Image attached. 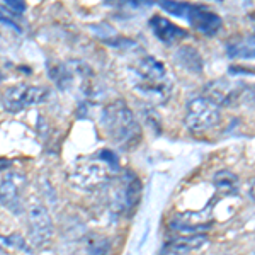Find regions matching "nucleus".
I'll list each match as a JSON object with an SVG mask.
<instances>
[{
    "mask_svg": "<svg viewBox=\"0 0 255 255\" xmlns=\"http://www.w3.org/2000/svg\"><path fill=\"white\" fill-rule=\"evenodd\" d=\"M101 125L113 145L125 151L136 148L141 141V126L125 101H114L106 106L101 116Z\"/></svg>",
    "mask_w": 255,
    "mask_h": 255,
    "instance_id": "nucleus-1",
    "label": "nucleus"
},
{
    "mask_svg": "<svg viewBox=\"0 0 255 255\" xmlns=\"http://www.w3.org/2000/svg\"><path fill=\"white\" fill-rule=\"evenodd\" d=\"M118 170V158L113 151L102 150L97 157L82 160L68 172L70 182L79 189L99 187L111 179V175Z\"/></svg>",
    "mask_w": 255,
    "mask_h": 255,
    "instance_id": "nucleus-2",
    "label": "nucleus"
},
{
    "mask_svg": "<svg viewBox=\"0 0 255 255\" xmlns=\"http://www.w3.org/2000/svg\"><path fill=\"white\" fill-rule=\"evenodd\" d=\"M136 89L145 96L158 97L165 101L172 90V82L167 75V68L153 56H145L138 61L136 68Z\"/></svg>",
    "mask_w": 255,
    "mask_h": 255,
    "instance_id": "nucleus-3",
    "label": "nucleus"
},
{
    "mask_svg": "<svg viewBox=\"0 0 255 255\" xmlns=\"http://www.w3.org/2000/svg\"><path fill=\"white\" fill-rule=\"evenodd\" d=\"M221 119L220 106L208 97H194L189 101L186 113V126L192 133H206L213 129Z\"/></svg>",
    "mask_w": 255,
    "mask_h": 255,
    "instance_id": "nucleus-4",
    "label": "nucleus"
},
{
    "mask_svg": "<svg viewBox=\"0 0 255 255\" xmlns=\"http://www.w3.org/2000/svg\"><path fill=\"white\" fill-rule=\"evenodd\" d=\"M48 96V90L44 87H34V85L20 84L9 87L2 96V104L9 113H20L26 108L43 102Z\"/></svg>",
    "mask_w": 255,
    "mask_h": 255,
    "instance_id": "nucleus-5",
    "label": "nucleus"
},
{
    "mask_svg": "<svg viewBox=\"0 0 255 255\" xmlns=\"http://www.w3.org/2000/svg\"><path fill=\"white\" fill-rule=\"evenodd\" d=\"M27 228L29 238L34 247H44L49 244L53 235V225L48 209L39 203H32L27 208Z\"/></svg>",
    "mask_w": 255,
    "mask_h": 255,
    "instance_id": "nucleus-6",
    "label": "nucleus"
},
{
    "mask_svg": "<svg viewBox=\"0 0 255 255\" xmlns=\"http://www.w3.org/2000/svg\"><path fill=\"white\" fill-rule=\"evenodd\" d=\"M245 87L240 82H230V80H215L209 82L204 89L206 97L218 106H230L244 96Z\"/></svg>",
    "mask_w": 255,
    "mask_h": 255,
    "instance_id": "nucleus-7",
    "label": "nucleus"
},
{
    "mask_svg": "<svg viewBox=\"0 0 255 255\" xmlns=\"http://www.w3.org/2000/svg\"><path fill=\"white\" fill-rule=\"evenodd\" d=\"M187 20L196 31L203 32L206 36H215L223 27V20L216 12L204 5H191L189 7Z\"/></svg>",
    "mask_w": 255,
    "mask_h": 255,
    "instance_id": "nucleus-8",
    "label": "nucleus"
},
{
    "mask_svg": "<svg viewBox=\"0 0 255 255\" xmlns=\"http://www.w3.org/2000/svg\"><path fill=\"white\" fill-rule=\"evenodd\" d=\"M26 187V179L20 174H9L0 182V203L12 211H20L22 206V191Z\"/></svg>",
    "mask_w": 255,
    "mask_h": 255,
    "instance_id": "nucleus-9",
    "label": "nucleus"
},
{
    "mask_svg": "<svg viewBox=\"0 0 255 255\" xmlns=\"http://www.w3.org/2000/svg\"><path fill=\"white\" fill-rule=\"evenodd\" d=\"M150 27L155 32V36L165 44L179 43L180 39H184L187 36L182 27L175 26L172 20L162 17V15H153L150 19Z\"/></svg>",
    "mask_w": 255,
    "mask_h": 255,
    "instance_id": "nucleus-10",
    "label": "nucleus"
},
{
    "mask_svg": "<svg viewBox=\"0 0 255 255\" xmlns=\"http://www.w3.org/2000/svg\"><path fill=\"white\" fill-rule=\"evenodd\" d=\"M211 225L209 218H206L203 213H186V215H179L170 221V226L175 228L177 232L184 233V235H197V232H203Z\"/></svg>",
    "mask_w": 255,
    "mask_h": 255,
    "instance_id": "nucleus-11",
    "label": "nucleus"
},
{
    "mask_svg": "<svg viewBox=\"0 0 255 255\" xmlns=\"http://www.w3.org/2000/svg\"><path fill=\"white\" fill-rule=\"evenodd\" d=\"M206 244V235L204 233H197V235H186V237H179L174 238L172 242H168L165 247V254L170 255H184L192 250L201 249Z\"/></svg>",
    "mask_w": 255,
    "mask_h": 255,
    "instance_id": "nucleus-12",
    "label": "nucleus"
},
{
    "mask_svg": "<svg viewBox=\"0 0 255 255\" xmlns=\"http://www.w3.org/2000/svg\"><path fill=\"white\" fill-rule=\"evenodd\" d=\"M226 53H228L230 58H255V36H240V38L230 39L228 44H226Z\"/></svg>",
    "mask_w": 255,
    "mask_h": 255,
    "instance_id": "nucleus-13",
    "label": "nucleus"
},
{
    "mask_svg": "<svg viewBox=\"0 0 255 255\" xmlns=\"http://www.w3.org/2000/svg\"><path fill=\"white\" fill-rule=\"evenodd\" d=\"M175 61H179V65L187 72L192 73H201L203 70V58L197 53V49L192 46H182L179 48V51L175 53Z\"/></svg>",
    "mask_w": 255,
    "mask_h": 255,
    "instance_id": "nucleus-14",
    "label": "nucleus"
},
{
    "mask_svg": "<svg viewBox=\"0 0 255 255\" xmlns=\"http://www.w3.org/2000/svg\"><path fill=\"white\" fill-rule=\"evenodd\" d=\"M216 191L221 192L223 196H232L238 192V177L230 170H221L218 172L213 179Z\"/></svg>",
    "mask_w": 255,
    "mask_h": 255,
    "instance_id": "nucleus-15",
    "label": "nucleus"
},
{
    "mask_svg": "<svg viewBox=\"0 0 255 255\" xmlns=\"http://www.w3.org/2000/svg\"><path fill=\"white\" fill-rule=\"evenodd\" d=\"M89 252L90 255H109V244L102 237H90L89 238Z\"/></svg>",
    "mask_w": 255,
    "mask_h": 255,
    "instance_id": "nucleus-16",
    "label": "nucleus"
},
{
    "mask_svg": "<svg viewBox=\"0 0 255 255\" xmlns=\"http://www.w3.org/2000/svg\"><path fill=\"white\" fill-rule=\"evenodd\" d=\"M163 10H167L168 14L179 15V17H187L189 14V7L191 3H182V2H162L160 3Z\"/></svg>",
    "mask_w": 255,
    "mask_h": 255,
    "instance_id": "nucleus-17",
    "label": "nucleus"
},
{
    "mask_svg": "<svg viewBox=\"0 0 255 255\" xmlns=\"http://www.w3.org/2000/svg\"><path fill=\"white\" fill-rule=\"evenodd\" d=\"M7 7H10L12 10H17V12H24V10H26V5H24V2H12V0H7Z\"/></svg>",
    "mask_w": 255,
    "mask_h": 255,
    "instance_id": "nucleus-18",
    "label": "nucleus"
},
{
    "mask_svg": "<svg viewBox=\"0 0 255 255\" xmlns=\"http://www.w3.org/2000/svg\"><path fill=\"white\" fill-rule=\"evenodd\" d=\"M249 192H250V196H252V199L255 201V180H252V184H250Z\"/></svg>",
    "mask_w": 255,
    "mask_h": 255,
    "instance_id": "nucleus-19",
    "label": "nucleus"
}]
</instances>
